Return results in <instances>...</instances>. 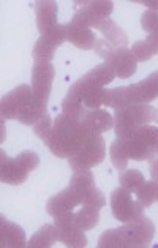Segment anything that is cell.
Masks as SVG:
<instances>
[{
  "instance_id": "cell-28",
  "label": "cell",
  "mask_w": 158,
  "mask_h": 248,
  "mask_svg": "<svg viewBox=\"0 0 158 248\" xmlns=\"http://www.w3.org/2000/svg\"><path fill=\"white\" fill-rule=\"evenodd\" d=\"M16 161L19 163V165L26 169L27 172L33 171V169L38 168L40 165V156L36 155L33 150H24L19 155L16 156Z\"/></svg>"
},
{
  "instance_id": "cell-34",
  "label": "cell",
  "mask_w": 158,
  "mask_h": 248,
  "mask_svg": "<svg viewBox=\"0 0 158 248\" xmlns=\"http://www.w3.org/2000/svg\"><path fill=\"white\" fill-rule=\"evenodd\" d=\"M157 202H158V195H157Z\"/></svg>"
},
{
  "instance_id": "cell-15",
  "label": "cell",
  "mask_w": 158,
  "mask_h": 248,
  "mask_svg": "<svg viewBox=\"0 0 158 248\" xmlns=\"http://www.w3.org/2000/svg\"><path fill=\"white\" fill-rule=\"evenodd\" d=\"M29 172L24 169L16 158H10L5 150L0 152V180L8 185H21L27 180Z\"/></svg>"
},
{
  "instance_id": "cell-31",
  "label": "cell",
  "mask_w": 158,
  "mask_h": 248,
  "mask_svg": "<svg viewBox=\"0 0 158 248\" xmlns=\"http://www.w3.org/2000/svg\"><path fill=\"white\" fill-rule=\"evenodd\" d=\"M150 175H152V180L158 182V155L150 160Z\"/></svg>"
},
{
  "instance_id": "cell-33",
  "label": "cell",
  "mask_w": 158,
  "mask_h": 248,
  "mask_svg": "<svg viewBox=\"0 0 158 248\" xmlns=\"http://www.w3.org/2000/svg\"><path fill=\"white\" fill-rule=\"evenodd\" d=\"M154 122L158 125V108H155V117H154Z\"/></svg>"
},
{
  "instance_id": "cell-12",
  "label": "cell",
  "mask_w": 158,
  "mask_h": 248,
  "mask_svg": "<svg viewBox=\"0 0 158 248\" xmlns=\"http://www.w3.org/2000/svg\"><path fill=\"white\" fill-rule=\"evenodd\" d=\"M158 98V71H154L145 79L125 87L126 105H149Z\"/></svg>"
},
{
  "instance_id": "cell-26",
  "label": "cell",
  "mask_w": 158,
  "mask_h": 248,
  "mask_svg": "<svg viewBox=\"0 0 158 248\" xmlns=\"http://www.w3.org/2000/svg\"><path fill=\"white\" fill-rule=\"evenodd\" d=\"M103 106L112 108V109H119V108L128 106L125 101V87L105 89V95H103Z\"/></svg>"
},
{
  "instance_id": "cell-8",
  "label": "cell",
  "mask_w": 158,
  "mask_h": 248,
  "mask_svg": "<svg viewBox=\"0 0 158 248\" xmlns=\"http://www.w3.org/2000/svg\"><path fill=\"white\" fill-rule=\"evenodd\" d=\"M66 41V24H59L51 32L41 35L33 46L32 57L35 63H51L56 49Z\"/></svg>"
},
{
  "instance_id": "cell-9",
  "label": "cell",
  "mask_w": 158,
  "mask_h": 248,
  "mask_svg": "<svg viewBox=\"0 0 158 248\" xmlns=\"http://www.w3.org/2000/svg\"><path fill=\"white\" fill-rule=\"evenodd\" d=\"M106 156V142L101 135H95L79 152L68 158V165L73 171L76 169H92L98 166Z\"/></svg>"
},
{
  "instance_id": "cell-19",
  "label": "cell",
  "mask_w": 158,
  "mask_h": 248,
  "mask_svg": "<svg viewBox=\"0 0 158 248\" xmlns=\"http://www.w3.org/2000/svg\"><path fill=\"white\" fill-rule=\"evenodd\" d=\"M94 29L100 30L103 35V40H106L108 43L112 45L114 47H126V45H128L126 33L111 19V17H106V19L95 24Z\"/></svg>"
},
{
  "instance_id": "cell-4",
  "label": "cell",
  "mask_w": 158,
  "mask_h": 248,
  "mask_svg": "<svg viewBox=\"0 0 158 248\" xmlns=\"http://www.w3.org/2000/svg\"><path fill=\"white\" fill-rule=\"evenodd\" d=\"M155 237V225L147 217L125 223V226L105 231L98 239L100 248H142L149 247Z\"/></svg>"
},
{
  "instance_id": "cell-6",
  "label": "cell",
  "mask_w": 158,
  "mask_h": 248,
  "mask_svg": "<svg viewBox=\"0 0 158 248\" xmlns=\"http://www.w3.org/2000/svg\"><path fill=\"white\" fill-rule=\"evenodd\" d=\"M94 51L96 52V56H100L105 60V63H108L114 70L115 78L126 79V78L136 73L138 59L128 47H114L106 40L98 38L95 41Z\"/></svg>"
},
{
  "instance_id": "cell-23",
  "label": "cell",
  "mask_w": 158,
  "mask_h": 248,
  "mask_svg": "<svg viewBox=\"0 0 158 248\" xmlns=\"http://www.w3.org/2000/svg\"><path fill=\"white\" fill-rule=\"evenodd\" d=\"M109 155H111V161H112L114 168L117 169L119 174H122L130 161V156L125 150L124 139H119V138L115 139V141L111 144V149H109Z\"/></svg>"
},
{
  "instance_id": "cell-22",
  "label": "cell",
  "mask_w": 158,
  "mask_h": 248,
  "mask_svg": "<svg viewBox=\"0 0 158 248\" xmlns=\"http://www.w3.org/2000/svg\"><path fill=\"white\" fill-rule=\"evenodd\" d=\"M133 54L138 59V62H147L154 56L158 54V40L154 38L152 35H149L145 40L136 41L131 47Z\"/></svg>"
},
{
  "instance_id": "cell-14",
  "label": "cell",
  "mask_w": 158,
  "mask_h": 248,
  "mask_svg": "<svg viewBox=\"0 0 158 248\" xmlns=\"http://www.w3.org/2000/svg\"><path fill=\"white\" fill-rule=\"evenodd\" d=\"M35 15H36V27H38L40 35H45L51 32L54 27L59 26L57 15H59V5L52 0H45V2H36L33 5Z\"/></svg>"
},
{
  "instance_id": "cell-2",
  "label": "cell",
  "mask_w": 158,
  "mask_h": 248,
  "mask_svg": "<svg viewBox=\"0 0 158 248\" xmlns=\"http://www.w3.org/2000/svg\"><path fill=\"white\" fill-rule=\"evenodd\" d=\"M92 135L81 120L73 119L66 114H59L54 120L49 136L45 139V144L49 147L51 154L57 158H71L92 139Z\"/></svg>"
},
{
  "instance_id": "cell-32",
  "label": "cell",
  "mask_w": 158,
  "mask_h": 248,
  "mask_svg": "<svg viewBox=\"0 0 158 248\" xmlns=\"http://www.w3.org/2000/svg\"><path fill=\"white\" fill-rule=\"evenodd\" d=\"M144 7H147L149 10H154V11H158V2H141Z\"/></svg>"
},
{
  "instance_id": "cell-30",
  "label": "cell",
  "mask_w": 158,
  "mask_h": 248,
  "mask_svg": "<svg viewBox=\"0 0 158 248\" xmlns=\"http://www.w3.org/2000/svg\"><path fill=\"white\" fill-rule=\"evenodd\" d=\"M141 27L145 33H154L158 27V11L147 10L141 16Z\"/></svg>"
},
{
  "instance_id": "cell-3",
  "label": "cell",
  "mask_w": 158,
  "mask_h": 248,
  "mask_svg": "<svg viewBox=\"0 0 158 248\" xmlns=\"http://www.w3.org/2000/svg\"><path fill=\"white\" fill-rule=\"evenodd\" d=\"M0 112L3 120H19L24 125H35L47 112V103L38 100L27 84L11 90L2 96Z\"/></svg>"
},
{
  "instance_id": "cell-21",
  "label": "cell",
  "mask_w": 158,
  "mask_h": 248,
  "mask_svg": "<svg viewBox=\"0 0 158 248\" xmlns=\"http://www.w3.org/2000/svg\"><path fill=\"white\" fill-rule=\"evenodd\" d=\"M57 240L56 225H45L36 231L32 239L29 240L27 247L30 248H51Z\"/></svg>"
},
{
  "instance_id": "cell-13",
  "label": "cell",
  "mask_w": 158,
  "mask_h": 248,
  "mask_svg": "<svg viewBox=\"0 0 158 248\" xmlns=\"http://www.w3.org/2000/svg\"><path fill=\"white\" fill-rule=\"evenodd\" d=\"M54 78H56V68H54L52 63H33L32 90L36 98L47 103Z\"/></svg>"
},
{
  "instance_id": "cell-11",
  "label": "cell",
  "mask_w": 158,
  "mask_h": 248,
  "mask_svg": "<svg viewBox=\"0 0 158 248\" xmlns=\"http://www.w3.org/2000/svg\"><path fill=\"white\" fill-rule=\"evenodd\" d=\"M73 214L75 212H68L54 218V225H56L57 240L62 242L63 245L71 248H82L87 245V237L84 231L73 221Z\"/></svg>"
},
{
  "instance_id": "cell-24",
  "label": "cell",
  "mask_w": 158,
  "mask_h": 248,
  "mask_svg": "<svg viewBox=\"0 0 158 248\" xmlns=\"http://www.w3.org/2000/svg\"><path fill=\"white\" fill-rule=\"evenodd\" d=\"M145 182L144 175L138 169H125V171L119 175V184L131 193H136L138 188Z\"/></svg>"
},
{
  "instance_id": "cell-25",
  "label": "cell",
  "mask_w": 158,
  "mask_h": 248,
  "mask_svg": "<svg viewBox=\"0 0 158 248\" xmlns=\"http://www.w3.org/2000/svg\"><path fill=\"white\" fill-rule=\"evenodd\" d=\"M157 195H158V182H155V180H145L135 193V196L141 201L144 207H150L157 201Z\"/></svg>"
},
{
  "instance_id": "cell-16",
  "label": "cell",
  "mask_w": 158,
  "mask_h": 248,
  "mask_svg": "<svg viewBox=\"0 0 158 248\" xmlns=\"http://www.w3.org/2000/svg\"><path fill=\"white\" fill-rule=\"evenodd\" d=\"M79 120L92 135H101V133L114 128V117L101 108L100 109H86Z\"/></svg>"
},
{
  "instance_id": "cell-7",
  "label": "cell",
  "mask_w": 158,
  "mask_h": 248,
  "mask_svg": "<svg viewBox=\"0 0 158 248\" xmlns=\"http://www.w3.org/2000/svg\"><path fill=\"white\" fill-rule=\"evenodd\" d=\"M135 193L128 191L124 186L111 193V210L114 218L120 223H130L138 220L144 214V205L138 198L133 196Z\"/></svg>"
},
{
  "instance_id": "cell-18",
  "label": "cell",
  "mask_w": 158,
  "mask_h": 248,
  "mask_svg": "<svg viewBox=\"0 0 158 248\" xmlns=\"http://www.w3.org/2000/svg\"><path fill=\"white\" fill-rule=\"evenodd\" d=\"M0 239H2V247L7 248H24L29 244L24 229L5 217H0Z\"/></svg>"
},
{
  "instance_id": "cell-10",
  "label": "cell",
  "mask_w": 158,
  "mask_h": 248,
  "mask_svg": "<svg viewBox=\"0 0 158 248\" xmlns=\"http://www.w3.org/2000/svg\"><path fill=\"white\" fill-rule=\"evenodd\" d=\"M75 7L76 13L71 19L89 29H94L95 24L111 16L114 3L108 0H94V2H76Z\"/></svg>"
},
{
  "instance_id": "cell-29",
  "label": "cell",
  "mask_w": 158,
  "mask_h": 248,
  "mask_svg": "<svg viewBox=\"0 0 158 248\" xmlns=\"http://www.w3.org/2000/svg\"><path fill=\"white\" fill-rule=\"evenodd\" d=\"M52 125H54V122H52V119H51V116L49 114H45L43 117H41L38 122H36L35 125H33V131H35V135L38 136L41 141H45V139L49 136V133H51V130H52Z\"/></svg>"
},
{
  "instance_id": "cell-20",
  "label": "cell",
  "mask_w": 158,
  "mask_h": 248,
  "mask_svg": "<svg viewBox=\"0 0 158 248\" xmlns=\"http://www.w3.org/2000/svg\"><path fill=\"white\" fill-rule=\"evenodd\" d=\"M98 220H100V209L90 204L81 205V209L73 214V221L82 231H89V229L96 226L98 225Z\"/></svg>"
},
{
  "instance_id": "cell-27",
  "label": "cell",
  "mask_w": 158,
  "mask_h": 248,
  "mask_svg": "<svg viewBox=\"0 0 158 248\" xmlns=\"http://www.w3.org/2000/svg\"><path fill=\"white\" fill-rule=\"evenodd\" d=\"M133 138H139L141 141H144L147 144L149 147H152L154 150H158V126L155 125H145V126H141Z\"/></svg>"
},
{
  "instance_id": "cell-17",
  "label": "cell",
  "mask_w": 158,
  "mask_h": 248,
  "mask_svg": "<svg viewBox=\"0 0 158 248\" xmlns=\"http://www.w3.org/2000/svg\"><path fill=\"white\" fill-rule=\"evenodd\" d=\"M66 41H70L79 49H94L96 38L92 29L71 19L66 22Z\"/></svg>"
},
{
  "instance_id": "cell-1",
  "label": "cell",
  "mask_w": 158,
  "mask_h": 248,
  "mask_svg": "<svg viewBox=\"0 0 158 248\" xmlns=\"http://www.w3.org/2000/svg\"><path fill=\"white\" fill-rule=\"evenodd\" d=\"M84 204L103 209L106 205V198L96 188L94 172L90 169H76L73 171L68 186L47 199L46 212L52 218H57Z\"/></svg>"
},
{
  "instance_id": "cell-5",
  "label": "cell",
  "mask_w": 158,
  "mask_h": 248,
  "mask_svg": "<svg viewBox=\"0 0 158 248\" xmlns=\"http://www.w3.org/2000/svg\"><path fill=\"white\" fill-rule=\"evenodd\" d=\"M114 111V131L119 139L133 138L141 126L150 125L155 117V108L150 105H128Z\"/></svg>"
}]
</instances>
